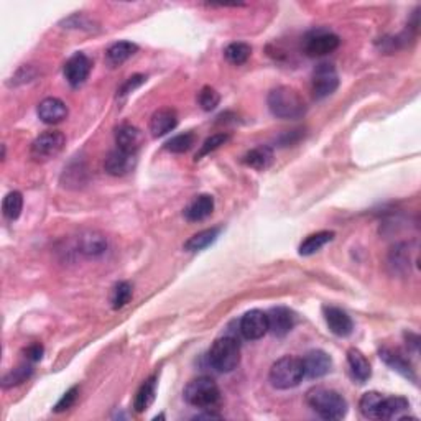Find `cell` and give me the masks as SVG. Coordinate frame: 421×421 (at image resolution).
Listing matches in <instances>:
<instances>
[{
  "label": "cell",
  "mask_w": 421,
  "mask_h": 421,
  "mask_svg": "<svg viewBox=\"0 0 421 421\" xmlns=\"http://www.w3.org/2000/svg\"><path fill=\"white\" fill-rule=\"evenodd\" d=\"M138 51V47L132 42H117L111 44L106 51V63L111 68H117Z\"/></svg>",
  "instance_id": "obj_22"
},
{
  "label": "cell",
  "mask_w": 421,
  "mask_h": 421,
  "mask_svg": "<svg viewBox=\"0 0 421 421\" xmlns=\"http://www.w3.org/2000/svg\"><path fill=\"white\" fill-rule=\"evenodd\" d=\"M339 87V76L333 64L321 63L313 71V81H311V89H313L315 99H324L333 94Z\"/></svg>",
  "instance_id": "obj_7"
},
{
  "label": "cell",
  "mask_w": 421,
  "mask_h": 421,
  "mask_svg": "<svg viewBox=\"0 0 421 421\" xmlns=\"http://www.w3.org/2000/svg\"><path fill=\"white\" fill-rule=\"evenodd\" d=\"M270 384L279 390H290L298 387L301 380L305 379L303 364L301 359L293 355H285L274 362L269 374Z\"/></svg>",
  "instance_id": "obj_4"
},
{
  "label": "cell",
  "mask_w": 421,
  "mask_h": 421,
  "mask_svg": "<svg viewBox=\"0 0 421 421\" xmlns=\"http://www.w3.org/2000/svg\"><path fill=\"white\" fill-rule=\"evenodd\" d=\"M157 397V375H152L150 379H147L145 382L142 384V387L138 389L135 395V400H133V408H135L137 413H143L148 410L155 402Z\"/></svg>",
  "instance_id": "obj_24"
},
{
  "label": "cell",
  "mask_w": 421,
  "mask_h": 421,
  "mask_svg": "<svg viewBox=\"0 0 421 421\" xmlns=\"http://www.w3.org/2000/svg\"><path fill=\"white\" fill-rule=\"evenodd\" d=\"M178 126V114L175 109L171 107H161L152 114L150 123H148V128H150L152 135L158 138L166 135L171 130H175Z\"/></svg>",
  "instance_id": "obj_16"
},
{
  "label": "cell",
  "mask_w": 421,
  "mask_h": 421,
  "mask_svg": "<svg viewBox=\"0 0 421 421\" xmlns=\"http://www.w3.org/2000/svg\"><path fill=\"white\" fill-rule=\"evenodd\" d=\"M66 145V137L59 130H47L35 138L30 148V155L35 161H48L56 158Z\"/></svg>",
  "instance_id": "obj_6"
},
{
  "label": "cell",
  "mask_w": 421,
  "mask_h": 421,
  "mask_svg": "<svg viewBox=\"0 0 421 421\" xmlns=\"http://www.w3.org/2000/svg\"><path fill=\"white\" fill-rule=\"evenodd\" d=\"M239 331L245 339L257 341L269 333V319L262 310H250L239 321Z\"/></svg>",
  "instance_id": "obj_9"
},
{
  "label": "cell",
  "mask_w": 421,
  "mask_h": 421,
  "mask_svg": "<svg viewBox=\"0 0 421 421\" xmlns=\"http://www.w3.org/2000/svg\"><path fill=\"white\" fill-rule=\"evenodd\" d=\"M43 353H44V349L39 343H35L32 346H28L27 349H23L25 359L30 360V362H38V360H42Z\"/></svg>",
  "instance_id": "obj_38"
},
{
  "label": "cell",
  "mask_w": 421,
  "mask_h": 421,
  "mask_svg": "<svg viewBox=\"0 0 421 421\" xmlns=\"http://www.w3.org/2000/svg\"><path fill=\"white\" fill-rule=\"evenodd\" d=\"M92 63L84 53H74L71 58L64 63V78L69 83V86L79 87L81 84L86 83L91 73Z\"/></svg>",
  "instance_id": "obj_11"
},
{
  "label": "cell",
  "mask_w": 421,
  "mask_h": 421,
  "mask_svg": "<svg viewBox=\"0 0 421 421\" xmlns=\"http://www.w3.org/2000/svg\"><path fill=\"white\" fill-rule=\"evenodd\" d=\"M23 209V196L20 191H10L7 196L4 197L2 202V211L4 216L7 217L8 221L18 219L20 214H22Z\"/></svg>",
  "instance_id": "obj_30"
},
{
  "label": "cell",
  "mask_w": 421,
  "mask_h": 421,
  "mask_svg": "<svg viewBox=\"0 0 421 421\" xmlns=\"http://www.w3.org/2000/svg\"><path fill=\"white\" fill-rule=\"evenodd\" d=\"M348 364H349L350 375H353L355 382L365 384L370 377H372V367H370V362L359 349L353 348L348 350Z\"/></svg>",
  "instance_id": "obj_20"
},
{
  "label": "cell",
  "mask_w": 421,
  "mask_h": 421,
  "mask_svg": "<svg viewBox=\"0 0 421 421\" xmlns=\"http://www.w3.org/2000/svg\"><path fill=\"white\" fill-rule=\"evenodd\" d=\"M183 397L191 407L212 410L221 402V390L211 377H197L186 385Z\"/></svg>",
  "instance_id": "obj_5"
},
{
  "label": "cell",
  "mask_w": 421,
  "mask_h": 421,
  "mask_svg": "<svg viewBox=\"0 0 421 421\" xmlns=\"http://www.w3.org/2000/svg\"><path fill=\"white\" fill-rule=\"evenodd\" d=\"M64 25H68V28H84L83 25H86L87 30H91L92 22L89 18L84 17L81 13H74L73 17H69L68 20H64Z\"/></svg>",
  "instance_id": "obj_39"
},
{
  "label": "cell",
  "mask_w": 421,
  "mask_h": 421,
  "mask_svg": "<svg viewBox=\"0 0 421 421\" xmlns=\"http://www.w3.org/2000/svg\"><path fill=\"white\" fill-rule=\"evenodd\" d=\"M132 298V285L128 281H118L112 288L111 303L114 310H122Z\"/></svg>",
  "instance_id": "obj_33"
},
{
  "label": "cell",
  "mask_w": 421,
  "mask_h": 421,
  "mask_svg": "<svg viewBox=\"0 0 421 421\" xmlns=\"http://www.w3.org/2000/svg\"><path fill=\"white\" fill-rule=\"evenodd\" d=\"M76 398H78V387L69 389L68 392L64 393L61 398H59V402L54 405V412H56V413L66 412V410H69L73 407L74 402H76Z\"/></svg>",
  "instance_id": "obj_36"
},
{
  "label": "cell",
  "mask_w": 421,
  "mask_h": 421,
  "mask_svg": "<svg viewBox=\"0 0 421 421\" xmlns=\"http://www.w3.org/2000/svg\"><path fill=\"white\" fill-rule=\"evenodd\" d=\"M39 121L54 126V123L63 122L68 117V106L58 97H47L39 102L38 106Z\"/></svg>",
  "instance_id": "obj_17"
},
{
  "label": "cell",
  "mask_w": 421,
  "mask_h": 421,
  "mask_svg": "<svg viewBox=\"0 0 421 421\" xmlns=\"http://www.w3.org/2000/svg\"><path fill=\"white\" fill-rule=\"evenodd\" d=\"M143 83H145V76H142V74H135V76L128 78V81L123 84L121 92H118V96H127V94L135 91L138 86H142Z\"/></svg>",
  "instance_id": "obj_37"
},
{
  "label": "cell",
  "mask_w": 421,
  "mask_h": 421,
  "mask_svg": "<svg viewBox=\"0 0 421 421\" xmlns=\"http://www.w3.org/2000/svg\"><path fill=\"white\" fill-rule=\"evenodd\" d=\"M410 408L408 400L405 397H384L379 408L377 420H395L402 417L403 412Z\"/></svg>",
  "instance_id": "obj_26"
},
{
  "label": "cell",
  "mask_w": 421,
  "mask_h": 421,
  "mask_svg": "<svg viewBox=\"0 0 421 421\" xmlns=\"http://www.w3.org/2000/svg\"><path fill=\"white\" fill-rule=\"evenodd\" d=\"M382 398H384V395L379 392L364 393L359 400V410H360V413H362V417L369 418V420H377Z\"/></svg>",
  "instance_id": "obj_28"
},
{
  "label": "cell",
  "mask_w": 421,
  "mask_h": 421,
  "mask_svg": "<svg viewBox=\"0 0 421 421\" xmlns=\"http://www.w3.org/2000/svg\"><path fill=\"white\" fill-rule=\"evenodd\" d=\"M207 359L212 369L221 374H229L240 362V344L234 336H222L212 343Z\"/></svg>",
  "instance_id": "obj_3"
},
{
  "label": "cell",
  "mask_w": 421,
  "mask_h": 421,
  "mask_svg": "<svg viewBox=\"0 0 421 421\" xmlns=\"http://www.w3.org/2000/svg\"><path fill=\"white\" fill-rule=\"evenodd\" d=\"M214 211V197L211 195H200L195 197L185 209V219L188 222H201L207 219Z\"/></svg>",
  "instance_id": "obj_18"
},
{
  "label": "cell",
  "mask_w": 421,
  "mask_h": 421,
  "mask_svg": "<svg viewBox=\"0 0 421 421\" xmlns=\"http://www.w3.org/2000/svg\"><path fill=\"white\" fill-rule=\"evenodd\" d=\"M231 140V135L226 132H219V133H214V135H211L209 138H206L205 143L201 145V150L196 153V160H201L202 157L209 155V153L216 152L217 148H221L222 145H226L227 142Z\"/></svg>",
  "instance_id": "obj_34"
},
{
  "label": "cell",
  "mask_w": 421,
  "mask_h": 421,
  "mask_svg": "<svg viewBox=\"0 0 421 421\" xmlns=\"http://www.w3.org/2000/svg\"><path fill=\"white\" fill-rule=\"evenodd\" d=\"M341 39L338 35L326 32V30H318V32L310 33L305 42V51L308 56H326V54L333 53L338 49Z\"/></svg>",
  "instance_id": "obj_8"
},
{
  "label": "cell",
  "mask_w": 421,
  "mask_h": 421,
  "mask_svg": "<svg viewBox=\"0 0 421 421\" xmlns=\"http://www.w3.org/2000/svg\"><path fill=\"white\" fill-rule=\"evenodd\" d=\"M33 374V367L28 364H22L18 367H15L13 370H10L8 374L4 375L2 379V387L4 389H10V387H17V385L27 382V380L32 377Z\"/></svg>",
  "instance_id": "obj_31"
},
{
  "label": "cell",
  "mask_w": 421,
  "mask_h": 421,
  "mask_svg": "<svg viewBox=\"0 0 421 421\" xmlns=\"http://www.w3.org/2000/svg\"><path fill=\"white\" fill-rule=\"evenodd\" d=\"M219 102H221L219 92L211 86H205L200 91V94H197V104H200V107L206 112L214 111V109L219 106Z\"/></svg>",
  "instance_id": "obj_35"
},
{
  "label": "cell",
  "mask_w": 421,
  "mask_h": 421,
  "mask_svg": "<svg viewBox=\"0 0 421 421\" xmlns=\"http://www.w3.org/2000/svg\"><path fill=\"white\" fill-rule=\"evenodd\" d=\"M242 163L247 166L254 168V170L264 171L271 165V163H274V150L267 145L255 147L242 157Z\"/></svg>",
  "instance_id": "obj_23"
},
{
  "label": "cell",
  "mask_w": 421,
  "mask_h": 421,
  "mask_svg": "<svg viewBox=\"0 0 421 421\" xmlns=\"http://www.w3.org/2000/svg\"><path fill=\"white\" fill-rule=\"evenodd\" d=\"M195 142H196L195 133L186 132L170 138V140L165 143V148L171 153H186L188 150H191L193 145H195Z\"/></svg>",
  "instance_id": "obj_32"
},
{
  "label": "cell",
  "mask_w": 421,
  "mask_h": 421,
  "mask_svg": "<svg viewBox=\"0 0 421 421\" xmlns=\"http://www.w3.org/2000/svg\"><path fill=\"white\" fill-rule=\"evenodd\" d=\"M269 319V333L275 338H285L296 324V315L285 306H275L267 313Z\"/></svg>",
  "instance_id": "obj_12"
},
{
  "label": "cell",
  "mask_w": 421,
  "mask_h": 421,
  "mask_svg": "<svg viewBox=\"0 0 421 421\" xmlns=\"http://www.w3.org/2000/svg\"><path fill=\"white\" fill-rule=\"evenodd\" d=\"M78 249L86 257H99L107 250V239L99 232H86L79 237Z\"/></svg>",
  "instance_id": "obj_21"
},
{
  "label": "cell",
  "mask_w": 421,
  "mask_h": 421,
  "mask_svg": "<svg viewBox=\"0 0 421 421\" xmlns=\"http://www.w3.org/2000/svg\"><path fill=\"white\" fill-rule=\"evenodd\" d=\"M323 315L331 333L339 336V338H348L353 334L354 323L346 311L336 308V306H324Z\"/></svg>",
  "instance_id": "obj_14"
},
{
  "label": "cell",
  "mask_w": 421,
  "mask_h": 421,
  "mask_svg": "<svg viewBox=\"0 0 421 421\" xmlns=\"http://www.w3.org/2000/svg\"><path fill=\"white\" fill-rule=\"evenodd\" d=\"M137 158L133 153L123 152L121 148L112 150L104 160V170L111 176H126L135 168Z\"/></svg>",
  "instance_id": "obj_13"
},
{
  "label": "cell",
  "mask_w": 421,
  "mask_h": 421,
  "mask_svg": "<svg viewBox=\"0 0 421 421\" xmlns=\"http://www.w3.org/2000/svg\"><path fill=\"white\" fill-rule=\"evenodd\" d=\"M221 234V227H211V229H205L197 234L191 236L190 239L185 242V250L188 252H200L205 250L211 244H214L217 237Z\"/></svg>",
  "instance_id": "obj_27"
},
{
  "label": "cell",
  "mask_w": 421,
  "mask_h": 421,
  "mask_svg": "<svg viewBox=\"0 0 421 421\" xmlns=\"http://www.w3.org/2000/svg\"><path fill=\"white\" fill-rule=\"evenodd\" d=\"M333 239H334V232L333 231L315 232V234H310L303 242H301L300 249H298V254L301 257L315 255L316 252H319L326 244H329V242Z\"/></svg>",
  "instance_id": "obj_25"
},
{
  "label": "cell",
  "mask_w": 421,
  "mask_h": 421,
  "mask_svg": "<svg viewBox=\"0 0 421 421\" xmlns=\"http://www.w3.org/2000/svg\"><path fill=\"white\" fill-rule=\"evenodd\" d=\"M380 359H382L390 369L395 370V372L403 375L405 379L412 380V382H417V374H415L412 364H410V360L405 359L398 350L385 348L380 350Z\"/></svg>",
  "instance_id": "obj_19"
},
{
  "label": "cell",
  "mask_w": 421,
  "mask_h": 421,
  "mask_svg": "<svg viewBox=\"0 0 421 421\" xmlns=\"http://www.w3.org/2000/svg\"><path fill=\"white\" fill-rule=\"evenodd\" d=\"M116 143L121 150L137 155V152L143 145V133L140 128L132 126V123L123 122L116 128Z\"/></svg>",
  "instance_id": "obj_15"
},
{
  "label": "cell",
  "mask_w": 421,
  "mask_h": 421,
  "mask_svg": "<svg viewBox=\"0 0 421 421\" xmlns=\"http://www.w3.org/2000/svg\"><path fill=\"white\" fill-rule=\"evenodd\" d=\"M306 403L323 420H343L348 415V402L339 392L326 387H315L306 393Z\"/></svg>",
  "instance_id": "obj_2"
},
{
  "label": "cell",
  "mask_w": 421,
  "mask_h": 421,
  "mask_svg": "<svg viewBox=\"0 0 421 421\" xmlns=\"http://www.w3.org/2000/svg\"><path fill=\"white\" fill-rule=\"evenodd\" d=\"M267 104L271 116L283 121H296L306 114V102L296 89L290 86H279L271 89L267 97Z\"/></svg>",
  "instance_id": "obj_1"
},
{
  "label": "cell",
  "mask_w": 421,
  "mask_h": 421,
  "mask_svg": "<svg viewBox=\"0 0 421 421\" xmlns=\"http://www.w3.org/2000/svg\"><path fill=\"white\" fill-rule=\"evenodd\" d=\"M301 364H303L305 377L308 379H321L324 375H328L331 369H333V359L329 358L328 353H324L321 349L306 353L303 359H301Z\"/></svg>",
  "instance_id": "obj_10"
},
{
  "label": "cell",
  "mask_w": 421,
  "mask_h": 421,
  "mask_svg": "<svg viewBox=\"0 0 421 421\" xmlns=\"http://www.w3.org/2000/svg\"><path fill=\"white\" fill-rule=\"evenodd\" d=\"M252 48L250 44L242 43V42H234L227 44L224 49V56L231 64H236V66H240V64L247 63V59L250 58Z\"/></svg>",
  "instance_id": "obj_29"
}]
</instances>
